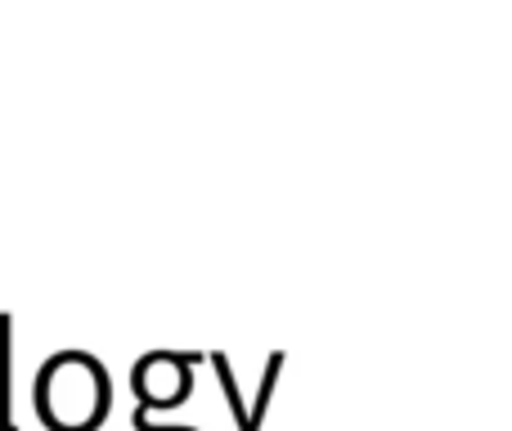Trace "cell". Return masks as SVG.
Here are the masks:
<instances>
[{"label":"cell","mask_w":512,"mask_h":431,"mask_svg":"<svg viewBox=\"0 0 512 431\" xmlns=\"http://www.w3.org/2000/svg\"><path fill=\"white\" fill-rule=\"evenodd\" d=\"M9 405H14L9 396V315H0V431H14Z\"/></svg>","instance_id":"3957f363"},{"label":"cell","mask_w":512,"mask_h":431,"mask_svg":"<svg viewBox=\"0 0 512 431\" xmlns=\"http://www.w3.org/2000/svg\"><path fill=\"white\" fill-rule=\"evenodd\" d=\"M189 360L198 355H176V351H153L135 364L131 382H135V396H144L135 409H153V405H176L185 400L189 391Z\"/></svg>","instance_id":"7a4b0ae2"},{"label":"cell","mask_w":512,"mask_h":431,"mask_svg":"<svg viewBox=\"0 0 512 431\" xmlns=\"http://www.w3.org/2000/svg\"><path fill=\"white\" fill-rule=\"evenodd\" d=\"M279 364H283V355L274 351V355H270V369H265V378H261V391H256V405H252V414H248V427H243V431H256V427H261L265 409H270V396H274V378H279Z\"/></svg>","instance_id":"277c9868"},{"label":"cell","mask_w":512,"mask_h":431,"mask_svg":"<svg viewBox=\"0 0 512 431\" xmlns=\"http://www.w3.org/2000/svg\"><path fill=\"white\" fill-rule=\"evenodd\" d=\"M135 427H140V431H194V427H149V423H144L140 409H135Z\"/></svg>","instance_id":"5b68a950"},{"label":"cell","mask_w":512,"mask_h":431,"mask_svg":"<svg viewBox=\"0 0 512 431\" xmlns=\"http://www.w3.org/2000/svg\"><path fill=\"white\" fill-rule=\"evenodd\" d=\"M41 418L59 431H86L99 414H108V373L86 351H59L36 382Z\"/></svg>","instance_id":"6da1fadb"}]
</instances>
